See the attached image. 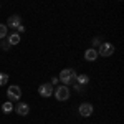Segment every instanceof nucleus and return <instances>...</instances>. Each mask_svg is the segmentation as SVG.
<instances>
[{"label": "nucleus", "instance_id": "obj_15", "mask_svg": "<svg viewBox=\"0 0 124 124\" xmlns=\"http://www.w3.org/2000/svg\"><path fill=\"white\" fill-rule=\"evenodd\" d=\"M58 81H60V79H58L56 76H53V78H51V81H50V85H51V86H55V85H58Z\"/></svg>", "mask_w": 124, "mask_h": 124}, {"label": "nucleus", "instance_id": "obj_3", "mask_svg": "<svg viewBox=\"0 0 124 124\" xmlns=\"http://www.w3.org/2000/svg\"><path fill=\"white\" fill-rule=\"evenodd\" d=\"M53 96L56 98L58 101H66L68 98H70V89H68L66 86L60 85V86H56V88L53 89Z\"/></svg>", "mask_w": 124, "mask_h": 124}, {"label": "nucleus", "instance_id": "obj_5", "mask_svg": "<svg viewBox=\"0 0 124 124\" xmlns=\"http://www.w3.org/2000/svg\"><path fill=\"white\" fill-rule=\"evenodd\" d=\"M93 111H94V108L91 103H83V104H79L78 108V113L79 116H83V117H89V116L93 114Z\"/></svg>", "mask_w": 124, "mask_h": 124}, {"label": "nucleus", "instance_id": "obj_6", "mask_svg": "<svg viewBox=\"0 0 124 124\" xmlns=\"http://www.w3.org/2000/svg\"><path fill=\"white\" fill-rule=\"evenodd\" d=\"M53 86L50 85V83H43V85H40L38 88V93L41 98H50V96H53Z\"/></svg>", "mask_w": 124, "mask_h": 124}, {"label": "nucleus", "instance_id": "obj_11", "mask_svg": "<svg viewBox=\"0 0 124 124\" xmlns=\"http://www.w3.org/2000/svg\"><path fill=\"white\" fill-rule=\"evenodd\" d=\"M76 83L79 86L88 85V83H89V76H88V75H78V76H76Z\"/></svg>", "mask_w": 124, "mask_h": 124}, {"label": "nucleus", "instance_id": "obj_4", "mask_svg": "<svg viewBox=\"0 0 124 124\" xmlns=\"http://www.w3.org/2000/svg\"><path fill=\"white\" fill-rule=\"evenodd\" d=\"M7 98H8V101H18L20 98H22V89H20V86H17V85L8 86V89H7Z\"/></svg>", "mask_w": 124, "mask_h": 124}, {"label": "nucleus", "instance_id": "obj_12", "mask_svg": "<svg viewBox=\"0 0 124 124\" xmlns=\"http://www.w3.org/2000/svg\"><path fill=\"white\" fill-rule=\"evenodd\" d=\"M2 111H3L5 114H10V113L13 111V104H12V101H5V103L2 104Z\"/></svg>", "mask_w": 124, "mask_h": 124}, {"label": "nucleus", "instance_id": "obj_8", "mask_svg": "<svg viewBox=\"0 0 124 124\" xmlns=\"http://www.w3.org/2000/svg\"><path fill=\"white\" fill-rule=\"evenodd\" d=\"M13 109H15V113L18 116H27L30 113V106L27 103H18L17 106H13Z\"/></svg>", "mask_w": 124, "mask_h": 124}, {"label": "nucleus", "instance_id": "obj_18", "mask_svg": "<svg viewBox=\"0 0 124 124\" xmlns=\"http://www.w3.org/2000/svg\"><path fill=\"white\" fill-rule=\"evenodd\" d=\"M17 31H18V35H20V33H23V31H25V27H23V25H20L18 28H17Z\"/></svg>", "mask_w": 124, "mask_h": 124}, {"label": "nucleus", "instance_id": "obj_1", "mask_svg": "<svg viewBox=\"0 0 124 124\" xmlns=\"http://www.w3.org/2000/svg\"><path fill=\"white\" fill-rule=\"evenodd\" d=\"M76 71L73 70V68H65V70H61V73H60V76L58 79L61 81V85L63 86H70V85H75L76 83Z\"/></svg>", "mask_w": 124, "mask_h": 124}, {"label": "nucleus", "instance_id": "obj_7", "mask_svg": "<svg viewBox=\"0 0 124 124\" xmlns=\"http://www.w3.org/2000/svg\"><path fill=\"white\" fill-rule=\"evenodd\" d=\"M20 25H22V18H20L18 15H12V17H8V20H7V28H18Z\"/></svg>", "mask_w": 124, "mask_h": 124}, {"label": "nucleus", "instance_id": "obj_13", "mask_svg": "<svg viewBox=\"0 0 124 124\" xmlns=\"http://www.w3.org/2000/svg\"><path fill=\"white\" fill-rule=\"evenodd\" d=\"M7 33H8V28H7V25H5V23H0V40L5 38V37H7Z\"/></svg>", "mask_w": 124, "mask_h": 124}, {"label": "nucleus", "instance_id": "obj_16", "mask_svg": "<svg viewBox=\"0 0 124 124\" xmlns=\"http://www.w3.org/2000/svg\"><path fill=\"white\" fill-rule=\"evenodd\" d=\"M93 45H94V46H99V45H101V40L98 38V37H96V38H93Z\"/></svg>", "mask_w": 124, "mask_h": 124}, {"label": "nucleus", "instance_id": "obj_14", "mask_svg": "<svg viewBox=\"0 0 124 124\" xmlns=\"http://www.w3.org/2000/svg\"><path fill=\"white\" fill-rule=\"evenodd\" d=\"M8 83V75L7 73H0V86L7 85Z\"/></svg>", "mask_w": 124, "mask_h": 124}, {"label": "nucleus", "instance_id": "obj_9", "mask_svg": "<svg viewBox=\"0 0 124 124\" xmlns=\"http://www.w3.org/2000/svg\"><path fill=\"white\" fill-rule=\"evenodd\" d=\"M85 60L86 61H96L98 60V51L94 48H88L85 51Z\"/></svg>", "mask_w": 124, "mask_h": 124}, {"label": "nucleus", "instance_id": "obj_17", "mask_svg": "<svg viewBox=\"0 0 124 124\" xmlns=\"http://www.w3.org/2000/svg\"><path fill=\"white\" fill-rule=\"evenodd\" d=\"M73 86H75V89H76L78 93H81V89H83V86H79V85H78V83H75V85H73Z\"/></svg>", "mask_w": 124, "mask_h": 124}, {"label": "nucleus", "instance_id": "obj_10", "mask_svg": "<svg viewBox=\"0 0 124 124\" xmlns=\"http://www.w3.org/2000/svg\"><path fill=\"white\" fill-rule=\"evenodd\" d=\"M20 40H22V37H20L18 33H12V35L8 37V46L10 45H18Z\"/></svg>", "mask_w": 124, "mask_h": 124}, {"label": "nucleus", "instance_id": "obj_2", "mask_svg": "<svg viewBox=\"0 0 124 124\" xmlns=\"http://www.w3.org/2000/svg\"><path fill=\"white\" fill-rule=\"evenodd\" d=\"M96 51H98V56L108 58V56H111V55L114 53V45H113V43L104 41V43H101V45H99V48H98Z\"/></svg>", "mask_w": 124, "mask_h": 124}]
</instances>
